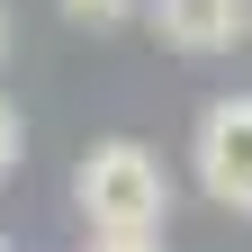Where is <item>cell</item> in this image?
Listing matches in <instances>:
<instances>
[{"label":"cell","mask_w":252,"mask_h":252,"mask_svg":"<svg viewBox=\"0 0 252 252\" xmlns=\"http://www.w3.org/2000/svg\"><path fill=\"white\" fill-rule=\"evenodd\" d=\"M72 198H81V225L90 234H162V207H171V180L144 144H90L81 171H72Z\"/></svg>","instance_id":"obj_1"},{"label":"cell","mask_w":252,"mask_h":252,"mask_svg":"<svg viewBox=\"0 0 252 252\" xmlns=\"http://www.w3.org/2000/svg\"><path fill=\"white\" fill-rule=\"evenodd\" d=\"M198 189L216 207L252 216V99H216L198 117Z\"/></svg>","instance_id":"obj_2"},{"label":"cell","mask_w":252,"mask_h":252,"mask_svg":"<svg viewBox=\"0 0 252 252\" xmlns=\"http://www.w3.org/2000/svg\"><path fill=\"white\" fill-rule=\"evenodd\" d=\"M153 27H162V45H180V54H225L252 27V0H153Z\"/></svg>","instance_id":"obj_3"},{"label":"cell","mask_w":252,"mask_h":252,"mask_svg":"<svg viewBox=\"0 0 252 252\" xmlns=\"http://www.w3.org/2000/svg\"><path fill=\"white\" fill-rule=\"evenodd\" d=\"M54 9L72 18V27H126V18H135V0H54Z\"/></svg>","instance_id":"obj_4"},{"label":"cell","mask_w":252,"mask_h":252,"mask_svg":"<svg viewBox=\"0 0 252 252\" xmlns=\"http://www.w3.org/2000/svg\"><path fill=\"white\" fill-rule=\"evenodd\" d=\"M18 153H27V126H18V108H9V99H0V180L18 171Z\"/></svg>","instance_id":"obj_5"},{"label":"cell","mask_w":252,"mask_h":252,"mask_svg":"<svg viewBox=\"0 0 252 252\" xmlns=\"http://www.w3.org/2000/svg\"><path fill=\"white\" fill-rule=\"evenodd\" d=\"M90 252H162L153 234H90Z\"/></svg>","instance_id":"obj_6"},{"label":"cell","mask_w":252,"mask_h":252,"mask_svg":"<svg viewBox=\"0 0 252 252\" xmlns=\"http://www.w3.org/2000/svg\"><path fill=\"white\" fill-rule=\"evenodd\" d=\"M0 45H9V18H0Z\"/></svg>","instance_id":"obj_7"},{"label":"cell","mask_w":252,"mask_h":252,"mask_svg":"<svg viewBox=\"0 0 252 252\" xmlns=\"http://www.w3.org/2000/svg\"><path fill=\"white\" fill-rule=\"evenodd\" d=\"M0 252H9V243H0Z\"/></svg>","instance_id":"obj_8"}]
</instances>
